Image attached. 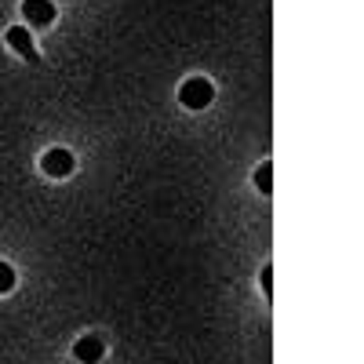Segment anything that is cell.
I'll list each match as a JSON object with an SVG mask.
<instances>
[{
    "mask_svg": "<svg viewBox=\"0 0 364 364\" xmlns=\"http://www.w3.org/2000/svg\"><path fill=\"white\" fill-rule=\"evenodd\" d=\"M255 186H259L262 193H269V186H273V171H269V164H262V168L255 171Z\"/></svg>",
    "mask_w": 364,
    "mask_h": 364,
    "instance_id": "52a82bcc",
    "label": "cell"
},
{
    "mask_svg": "<svg viewBox=\"0 0 364 364\" xmlns=\"http://www.w3.org/2000/svg\"><path fill=\"white\" fill-rule=\"evenodd\" d=\"M41 168H44L48 175H55V178H66V175L73 171V154H70V149H48L44 161H41Z\"/></svg>",
    "mask_w": 364,
    "mask_h": 364,
    "instance_id": "7a4b0ae2",
    "label": "cell"
},
{
    "mask_svg": "<svg viewBox=\"0 0 364 364\" xmlns=\"http://www.w3.org/2000/svg\"><path fill=\"white\" fill-rule=\"evenodd\" d=\"M102 350H106V346H102V339H95V336H84V339L73 346V357H77L80 364H95V360L102 357Z\"/></svg>",
    "mask_w": 364,
    "mask_h": 364,
    "instance_id": "5b68a950",
    "label": "cell"
},
{
    "mask_svg": "<svg viewBox=\"0 0 364 364\" xmlns=\"http://www.w3.org/2000/svg\"><path fill=\"white\" fill-rule=\"evenodd\" d=\"M211 95H215V87H211V80H204V77L186 80V84H182V91H178V99H182V106H186V109H204L211 102Z\"/></svg>",
    "mask_w": 364,
    "mask_h": 364,
    "instance_id": "6da1fadb",
    "label": "cell"
},
{
    "mask_svg": "<svg viewBox=\"0 0 364 364\" xmlns=\"http://www.w3.org/2000/svg\"><path fill=\"white\" fill-rule=\"evenodd\" d=\"M22 15H26V22H33V26H48L55 18V4L51 0H26Z\"/></svg>",
    "mask_w": 364,
    "mask_h": 364,
    "instance_id": "3957f363",
    "label": "cell"
},
{
    "mask_svg": "<svg viewBox=\"0 0 364 364\" xmlns=\"http://www.w3.org/2000/svg\"><path fill=\"white\" fill-rule=\"evenodd\" d=\"M269 284H273V273H269V266L262 269V288H266V295H269Z\"/></svg>",
    "mask_w": 364,
    "mask_h": 364,
    "instance_id": "ba28073f",
    "label": "cell"
},
{
    "mask_svg": "<svg viewBox=\"0 0 364 364\" xmlns=\"http://www.w3.org/2000/svg\"><path fill=\"white\" fill-rule=\"evenodd\" d=\"M15 288V269L8 262H0V295H8Z\"/></svg>",
    "mask_w": 364,
    "mask_h": 364,
    "instance_id": "8992f818",
    "label": "cell"
},
{
    "mask_svg": "<svg viewBox=\"0 0 364 364\" xmlns=\"http://www.w3.org/2000/svg\"><path fill=\"white\" fill-rule=\"evenodd\" d=\"M8 44H11L22 58L37 63V48H33V41H29V29H26V26H11V29H8Z\"/></svg>",
    "mask_w": 364,
    "mask_h": 364,
    "instance_id": "277c9868",
    "label": "cell"
}]
</instances>
